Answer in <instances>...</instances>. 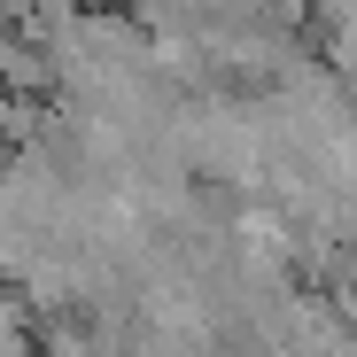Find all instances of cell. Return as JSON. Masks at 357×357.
<instances>
[{
  "mask_svg": "<svg viewBox=\"0 0 357 357\" xmlns=\"http://www.w3.org/2000/svg\"><path fill=\"white\" fill-rule=\"evenodd\" d=\"M31 16V0H0V24H24Z\"/></svg>",
  "mask_w": 357,
  "mask_h": 357,
  "instance_id": "obj_1",
  "label": "cell"
},
{
  "mask_svg": "<svg viewBox=\"0 0 357 357\" xmlns=\"http://www.w3.org/2000/svg\"><path fill=\"white\" fill-rule=\"evenodd\" d=\"M70 8H116V0H70Z\"/></svg>",
  "mask_w": 357,
  "mask_h": 357,
  "instance_id": "obj_2",
  "label": "cell"
}]
</instances>
